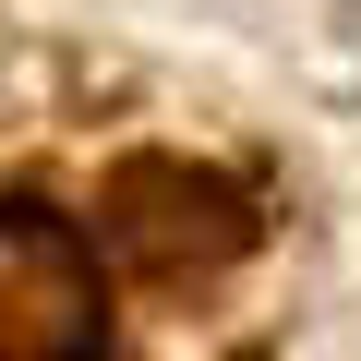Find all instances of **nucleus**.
Masks as SVG:
<instances>
[{
    "label": "nucleus",
    "mask_w": 361,
    "mask_h": 361,
    "mask_svg": "<svg viewBox=\"0 0 361 361\" xmlns=\"http://www.w3.org/2000/svg\"><path fill=\"white\" fill-rule=\"evenodd\" d=\"M0 361H97V253L49 205H0Z\"/></svg>",
    "instance_id": "obj_1"
},
{
    "label": "nucleus",
    "mask_w": 361,
    "mask_h": 361,
    "mask_svg": "<svg viewBox=\"0 0 361 361\" xmlns=\"http://www.w3.org/2000/svg\"><path fill=\"white\" fill-rule=\"evenodd\" d=\"M109 241H121L133 265L180 277V265H229V253L253 241V217H241L229 180H193V169H121V193H109Z\"/></svg>",
    "instance_id": "obj_2"
}]
</instances>
